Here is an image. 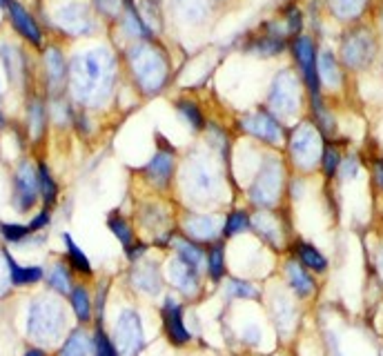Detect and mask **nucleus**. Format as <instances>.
<instances>
[{
  "mask_svg": "<svg viewBox=\"0 0 383 356\" xmlns=\"http://www.w3.org/2000/svg\"><path fill=\"white\" fill-rule=\"evenodd\" d=\"M89 5L94 9V14L103 20L105 27H110L123 11V0H89Z\"/></svg>",
  "mask_w": 383,
  "mask_h": 356,
  "instance_id": "obj_48",
  "label": "nucleus"
},
{
  "mask_svg": "<svg viewBox=\"0 0 383 356\" xmlns=\"http://www.w3.org/2000/svg\"><path fill=\"white\" fill-rule=\"evenodd\" d=\"M261 338H263V329L257 323H249V325H245L241 329V341L245 343V345H249V348H257L259 343H261Z\"/></svg>",
  "mask_w": 383,
  "mask_h": 356,
  "instance_id": "obj_54",
  "label": "nucleus"
},
{
  "mask_svg": "<svg viewBox=\"0 0 383 356\" xmlns=\"http://www.w3.org/2000/svg\"><path fill=\"white\" fill-rule=\"evenodd\" d=\"M91 356H121L110 332H105L103 323H96L94 332H91Z\"/></svg>",
  "mask_w": 383,
  "mask_h": 356,
  "instance_id": "obj_47",
  "label": "nucleus"
},
{
  "mask_svg": "<svg viewBox=\"0 0 383 356\" xmlns=\"http://www.w3.org/2000/svg\"><path fill=\"white\" fill-rule=\"evenodd\" d=\"M337 56L350 76H363L381 58V38L372 22H354L343 27L339 36Z\"/></svg>",
  "mask_w": 383,
  "mask_h": 356,
  "instance_id": "obj_6",
  "label": "nucleus"
},
{
  "mask_svg": "<svg viewBox=\"0 0 383 356\" xmlns=\"http://www.w3.org/2000/svg\"><path fill=\"white\" fill-rule=\"evenodd\" d=\"M236 49H239L241 56H247L252 60H281L283 56H287L290 36L285 34L279 18H266L236 43Z\"/></svg>",
  "mask_w": 383,
  "mask_h": 356,
  "instance_id": "obj_13",
  "label": "nucleus"
},
{
  "mask_svg": "<svg viewBox=\"0 0 383 356\" xmlns=\"http://www.w3.org/2000/svg\"><path fill=\"white\" fill-rule=\"evenodd\" d=\"M125 83L141 100H152L174 87L178 67L165 38L136 41L118 47Z\"/></svg>",
  "mask_w": 383,
  "mask_h": 356,
  "instance_id": "obj_3",
  "label": "nucleus"
},
{
  "mask_svg": "<svg viewBox=\"0 0 383 356\" xmlns=\"http://www.w3.org/2000/svg\"><path fill=\"white\" fill-rule=\"evenodd\" d=\"M377 270H379V276L383 279V245H381V249L377 252Z\"/></svg>",
  "mask_w": 383,
  "mask_h": 356,
  "instance_id": "obj_59",
  "label": "nucleus"
},
{
  "mask_svg": "<svg viewBox=\"0 0 383 356\" xmlns=\"http://www.w3.org/2000/svg\"><path fill=\"white\" fill-rule=\"evenodd\" d=\"M276 18L281 20L283 25V29L290 38H294L299 34L306 32V11H303V7L299 3H285L281 9H279V14H276Z\"/></svg>",
  "mask_w": 383,
  "mask_h": 356,
  "instance_id": "obj_43",
  "label": "nucleus"
},
{
  "mask_svg": "<svg viewBox=\"0 0 383 356\" xmlns=\"http://www.w3.org/2000/svg\"><path fill=\"white\" fill-rule=\"evenodd\" d=\"M171 254L178 256L183 263H188L190 268L203 272L205 270V245L196 243L192 239H188V236H183L181 232L174 234V239H171Z\"/></svg>",
  "mask_w": 383,
  "mask_h": 356,
  "instance_id": "obj_34",
  "label": "nucleus"
},
{
  "mask_svg": "<svg viewBox=\"0 0 383 356\" xmlns=\"http://www.w3.org/2000/svg\"><path fill=\"white\" fill-rule=\"evenodd\" d=\"M112 338L121 356H138L145 348V329H143L141 314L131 308L118 312L114 321Z\"/></svg>",
  "mask_w": 383,
  "mask_h": 356,
  "instance_id": "obj_21",
  "label": "nucleus"
},
{
  "mask_svg": "<svg viewBox=\"0 0 383 356\" xmlns=\"http://www.w3.org/2000/svg\"><path fill=\"white\" fill-rule=\"evenodd\" d=\"M169 105L171 110H174L178 121L188 127V131L194 136V138H201V134L205 131L207 123H209V112L205 107V103L199 98V94H194V91H178L176 96L169 98Z\"/></svg>",
  "mask_w": 383,
  "mask_h": 356,
  "instance_id": "obj_24",
  "label": "nucleus"
},
{
  "mask_svg": "<svg viewBox=\"0 0 383 356\" xmlns=\"http://www.w3.org/2000/svg\"><path fill=\"white\" fill-rule=\"evenodd\" d=\"M67 301H70L78 325H89L94 321V296H91L89 287L85 283H74Z\"/></svg>",
  "mask_w": 383,
  "mask_h": 356,
  "instance_id": "obj_37",
  "label": "nucleus"
},
{
  "mask_svg": "<svg viewBox=\"0 0 383 356\" xmlns=\"http://www.w3.org/2000/svg\"><path fill=\"white\" fill-rule=\"evenodd\" d=\"M252 232V209L247 205H234L223 214V241L236 239Z\"/></svg>",
  "mask_w": 383,
  "mask_h": 356,
  "instance_id": "obj_35",
  "label": "nucleus"
},
{
  "mask_svg": "<svg viewBox=\"0 0 383 356\" xmlns=\"http://www.w3.org/2000/svg\"><path fill=\"white\" fill-rule=\"evenodd\" d=\"M108 38L116 45H127L136 41H154V38H163L154 29V25L145 18L141 11L138 0H123V11L110 27H108Z\"/></svg>",
  "mask_w": 383,
  "mask_h": 356,
  "instance_id": "obj_16",
  "label": "nucleus"
},
{
  "mask_svg": "<svg viewBox=\"0 0 383 356\" xmlns=\"http://www.w3.org/2000/svg\"><path fill=\"white\" fill-rule=\"evenodd\" d=\"M343 145L341 140H325V147H323V154H321V165H319V171L321 176L330 183L335 180L337 174H339V167H341V161H343Z\"/></svg>",
  "mask_w": 383,
  "mask_h": 356,
  "instance_id": "obj_44",
  "label": "nucleus"
},
{
  "mask_svg": "<svg viewBox=\"0 0 383 356\" xmlns=\"http://www.w3.org/2000/svg\"><path fill=\"white\" fill-rule=\"evenodd\" d=\"M165 279L176 294H181L188 301H194L203 294V272L190 268L188 263H183L174 254H171V258L167 261Z\"/></svg>",
  "mask_w": 383,
  "mask_h": 356,
  "instance_id": "obj_25",
  "label": "nucleus"
},
{
  "mask_svg": "<svg viewBox=\"0 0 383 356\" xmlns=\"http://www.w3.org/2000/svg\"><path fill=\"white\" fill-rule=\"evenodd\" d=\"M359 171H361V156L354 154V152L343 154V161H341L337 178L341 183H348V180H354L356 176H359Z\"/></svg>",
  "mask_w": 383,
  "mask_h": 356,
  "instance_id": "obj_50",
  "label": "nucleus"
},
{
  "mask_svg": "<svg viewBox=\"0 0 383 356\" xmlns=\"http://www.w3.org/2000/svg\"><path fill=\"white\" fill-rule=\"evenodd\" d=\"M63 245H65V261H67V265L74 270V274L87 276V279L89 276H94V265H91L89 256L72 239V234H67V232L63 234Z\"/></svg>",
  "mask_w": 383,
  "mask_h": 356,
  "instance_id": "obj_41",
  "label": "nucleus"
},
{
  "mask_svg": "<svg viewBox=\"0 0 383 356\" xmlns=\"http://www.w3.org/2000/svg\"><path fill=\"white\" fill-rule=\"evenodd\" d=\"M0 236L3 241L9 245H22L25 241L34 236L27 228V223H9V220H0Z\"/></svg>",
  "mask_w": 383,
  "mask_h": 356,
  "instance_id": "obj_49",
  "label": "nucleus"
},
{
  "mask_svg": "<svg viewBox=\"0 0 383 356\" xmlns=\"http://www.w3.org/2000/svg\"><path fill=\"white\" fill-rule=\"evenodd\" d=\"M205 274L209 283H223L228 276V241H214L205 247Z\"/></svg>",
  "mask_w": 383,
  "mask_h": 356,
  "instance_id": "obj_33",
  "label": "nucleus"
},
{
  "mask_svg": "<svg viewBox=\"0 0 383 356\" xmlns=\"http://www.w3.org/2000/svg\"><path fill=\"white\" fill-rule=\"evenodd\" d=\"M47 25H51L54 32L67 41H87V38L108 34V27L94 14L89 0H67V3L58 5Z\"/></svg>",
  "mask_w": 383,
  "mask_h": 356,
  "instance_id": "obj_12",
  "label": "nucleus"
},
{
  "mask_svg": "<svg viewBox=\"0 0 383 356\" xmlns=\"http://www.w3.org/2000/svg\"><path fill=\"white\" fill-rule=\"evenodd\" d=\"M283 279L297 298H310L316 292V281L312 279L310 270H306L301 263L292 256L283 263Z\"/></svg>",
  "mask_w": 383,
  "mask_h": 356,
  "instance_id": "obj_30",
  "label": "nucleus"
},
{
  "mask_svg": "<svg viewBox=\"0 0 383 356\" xmlns=\"http://www.w3.org/2000/svg\"><path fill=\"white\" fill-rule=\"evenodd\" d=\"M370 174H372V185L379 194H383V156H375L370 163Z\"/></svg>",
  "mask_w": 383,
  "mask_h": 356,
  "instance_id": "obj_55",
  "label": "nucleus"
},
{
  "mask_svg": "<svg viewBox=\"0 0 383 356\" xmlns=\"http://www.w3.org/2000/svg\"><path fill=\"white\" fill-rule=\"evenodd\" d=\"M234 0H165V29L181 38L205 34Z\"/></svg>",
  "mask_w": 383,
  "mask_h": 356,
  "instance_id": "obj_7",
  "label": "nucleus"
},
{
  "mask_svg": "<svg viewBox=\"0 0 383 356\" xmlns=\"http://www.w3.org/2000/svg\"><path fill=\"white\" fill-rule=\"evenodd\" d=\"M56 356H91V334L83 325L74 327L72 332L63 338Z\"/></svg>",
  "mask_w": 383,
  "mask_h": 356,
  "instance_id": "obj_39",
  "label": "nucleus"
},
{
  "mask_svg": "<svg viewBox=\"0 0 383 356\" xmlns=\"http://www.w3.org/2000/svg\"><path fill=\"white\" fill-rule=\"evenodd\" d=\"M49 131V110L47 96L41 89H34L25 96V138L32 145L43 143Z\"/></svg>",
  "mask_w": 383,
  "mask_h": 356,
  "instance_id": "obj_26",
  "label": "nucleus"
},
{
  "mask_svg": "<svg viewBox=\"0 0 383 356\" xmlns=\"http://www.w3.org/2000/svg\"><path fill=\"white\" fill-rule=\"evenodd\" d=\"M38 203H41V192H38L36 161L20 158L11 174V205L18 214H27Z\"/></svg>",
  "mask_w": 383,
  "mask_h": 356,
  "instance_id": "obj_19",
  "label": "nucleus"
},
{
  "mask_svg": "<svg viewBox=\"0 0 383 356\" xmlns=\"http://www.w3.org/2000/svg\"><path fill=\"white\" fill-rule=\"evenodd\" d=\"M0 65H3L5 76L11 87L22 91L25 96L32 94L38 83L34 62L30 58V47L20 41H0Z\"/></svg>",
  "mask_w": 383,
  "mask_h": 356,
  "instance_id": "obj_15",
  "label": "nucleus"
},
{
  "mask_svg": "<svg viewBox=\"0 0 383 356\" xmlns=\"http://www.w3.org/2000/svg\"><path fill=\"white\" fill-rule=\"evenodd\" d=\"M22 356H47V352H45L43 348H38V345H34V348H30L27 352H25Z\"/></svg>",
  "mask_w": 383,
  "mask_h": 356,
  "instance_id": "obj_58",
  "label": "nucleus"
},
{
  "mask_svg": "<svg viewBox=\"0 0 383 356\" xmlns=\"http://www.w3.org/2000/svg\"><path fill=\"white\" fill-rule=\"evenodd\" d=\"M252 234L257 239L274 249H285L287 243V220L283 207L279 209H252Z\"/></svg>",
  "mask_w": 383,
  "mask_h": 356,
  "instance_id": "obj_23",
  "label": "nucleus"
},
{
  "mask_svg": "<svg viewBox=\"0 0 383 356\" xmlns=\"http://www.w3.org/2000/svg\"><path fill=\"white\" fill-rule=\"evenodd\" d=\"M154 140H156V150L148 161L136 169V178L148 192L171 196L176 185L181 152L176 145L167 140L163 134H156Z\"/></svg>",
  "mask_w": 383,
  "mask_h": 356,
  "instance_id": "obj_11",
  "label": "nucleus"
},
{
  "mask_svg": "<svg viewBox=\"0 0 383 356\" xmlns=\"http://www.w3.org/2000/svg\"><path fill=\"white\" fill-rule=\"evenodd\" d=\"M108 230L114 234V239L123 247L131 245L138 239V230L134 225V220L127 218L121 209H114V212L108 214Z\"/></svg>",
  "mask_w": 383,
  "mask_h": 356,
  "instance_id": "obj_42",
  "label": "nucleus"
},
{
  "mask_svg": "<svg viewBox=\"0 0 383 356\" xmlns=\"http://www.w3.org/2000/svg\"><path fill=\"white\" fill-rule=\"evenodd\" d=\"M72 131L81 140L94 138V134H96V114L85 110V107H78V105H76V112H74V118H72Z\"/></svg>",
  "mask_w": 383,
  "mask_h": 356,
  "instance_id": "obj_45",
  "label": "nucleus"
},
{
  "mask_svg": "<svg viewBox=\"0 0 383 356\" xmlns=\"http://www.w3.org/2000/svg\"><path fill=\"white\" fill-rule=\"evenodd\" d=\"M325 138L308 116L287 127V138L283 145V158L290 171L297 176H312L319 171Z\"/></svg>",
  "mask_w": 383,
  "mask_h": 356,
  "instance_id": "obj_8",
  "label": "nucleus"
},
{
  "mask_svg": "<svg viewBox=\"0 0 383 356\" xmlns=\"http://www.w3.org/2000/svg\"><path fill=\"white\" fill-rule=\"evenodd\" d=\"M36 174H38V192H41V203L47 209H54L60 199V183L54 176L47 161H36Z\"/></svg>",
  "mask_w": 383,
  "mask_h": 356,
  "instance_id": "obj_36",
  "label": "nucleus"
},
{
  "mask_svg": "<svg viewBox=\"0 0 383 356\" xmlns=\"http://www.w3.org/2000/svg\"><path fill=\"white\" fill-rule=\"evenodd\" d=\"M65 329H67V314H65L63 303L56 296L38 294L30 301L25 332L38 348L45 350L56 345L63 338Z\"/></svg>",
  "mask_w": 383,
  "mask_h": 356,
  "instance_id": "obj_10",
  "label": "nucleus"
},
{
  "mask_svg": "<svg viewBox=\"0 0 383 356\" xmlns=\"http://www.w3.org/2000/svg\"><path fill=\"white\" fill-rule=\"evenodd\" d=\"M292 171H290L283 152L266 150L261 158V165L254 171L252 180L241 190L245 205L249 209H279L287 196V183Z\"/></svg>",
  "mask_w": 383,
  "mask_h": 356,
  "instance_id": "obj_4",
  "label": "nucleus"
},
{
  "mask_svg": "<svg viewBox=\"0 0 383 356\" xmlns=\"http://www.w3.org/2000/svg\"><path fill=\"white\" fill-rule=\"evenodd\" d=\"M9 125V118H7V112L3 107V87H0V129H5Z\"/></svg>",
  "mask_w": 383,
  "mask_h": 356,
  "instance_id": "obj_57",
  "label": "nucleus"
},
{
  "mask_svg": "<svg viewBox=\"0 0 383 356\" xmlns=\"http://www.w3.org/2000/svg\"><path fill=\"white\" fill-rule=\"evenodd\" d=\"M261 105H266L285 125H292L306 116L308 94L292 65H283L270 76L266 89H263Z\"/></svg>",
  "mask_w": 383,
  "mask_h": 356,
  "instance_id": "obj_5",
  "label": "nucleus"
},
{
  "mask_svg": "<svg viewBox=\"0 0 383 356\" xmlns=\"http://www.w3.org/2000/svg\"><path fill=\"white\" fill-rule=\"evenodd\" d=\"M234 192L226 161L207 150L201 140H196V145L181 154L174 185L181 207L216 212L219 207L230 203Z\"/></svg>",
  "mask_w": 383,
  "mask_h": 356,
  "instance_id": "obj_2",
  "label": "nucleus"
},
{
  "mask_svg": "<svg viewBox=\"0 0 383 356\" xmlns=\"http://www.w3.org/2000/svg\"><path fill=\"white\" fill-rule=\"evenodd\" d=\"M5 14H7V22L11 32L16 34V38L22 45H27L34 51H41L47 45V32L43 27V22L38 20V16L25 3L14 0V3L7 7Z\"/></svg>",
  "mask_w": 383,
  "mask_h": 356,
  "instance_id": "obj_20",
  "label": "nucleus"
},
{
  "mask_svg": "<svg viewBox=\"0 0 383 356\" xmlns=\"http://www.w3.org/2000/svg\"><path fill=\"white\" fill-rule=\"evenodd\" d=\"M45 283L51 292H56L58 296L67 298L72 287H74V270L67 265V261H54L45 270Z\"/></svg>",
  "mask_w": 383,
  "mask_h": 356,
  "instance_id": "obj_38",
  "label": "nucleus"
},
{
  "mask_svg": "<svg viewBox=\"0 0 383 356\" xmlns=\"http://www.w3.org/2000/svg\"><path fill=\"white\" fill-rule=\"evenodd\" d=\"M123 249H125V258L129 261V265H136L138 261H143L145 256L150 254L152 245H150V241H145V239H136L134 243L123 247Z\"/></svg>",
  "mask_w": 383,
  "mask_h": 356,
  "instance_id": "obj_51",
  "label": "nucleus"
},
{
  "mask_svg": "<svg viewBox=\"0 0 383 356\" xmlns=\"http://www.w3.org/2000/svg\"><path fill=\"white\" fill-rule=\"evenodd\" d=\"M375 29H377V34H379V38L383 41V3L377 7V11H375Z\"/></svg>",
  "mask_w": 383,
  "mask_h": 356,
  "instance_id": "obj_56",
  "label": "nucleus"
},
{
  "mask_svg": "<svg viewBox=\"0 0 383 356\" xmlns=\"http://www.w3.org/2000/svg\"><path fill=\"white\" fill-rule=\"evenodd\" d=\"M270 319L274 321L279 334H290L297 325V308L294 301L283 289H276L270 298Z\"/></svg>",
  "mask_w": 383,
  "mask_h": 356,
  "instance_id": "obj_31",
  "label": "nucleus"
},
{
  "mask_svg": "<svg viewBox=\"0 0 383 356\" xmlns=\"http://www.w3.org/2000/svg\"><path fill=\"white\" fill-rule=\"evenodd\" d=\"M327 16L337 20L341 27L361 22L365 14L372 9V0H323Z\"/></svg>",
  "mask_w": 383,
  "mask_h": 356,
  "instance_id": "obj_29",
  "label": "nucleus"
},
{
  "mask_svg": "<svg viewBox=\"0 0 383 356\" xmlns=\"http://www.w3.org/2000/svg\"><path fill=\"white\" fill-rule=\"evenodd\" d=\"M316 74L323 94L332 100L335 96H343L350 87V74L343 67L337 51L330 47H319V58H316Z\"/></svg>",
  "mask_w": 383,
  "mask_h": 356,
  "instance_id": "obj_22",
  "label": "nucleus"
},
{
  "mask_svg": "<svg viewBox=\"0 0 383 356\" xmlns=\"http://www.w3.org/2000/svg\"><path fill=\"white\" fill-rule=\"evenodd\" d=\"M108 294H110V283H103L96 292V301H94V319L96 323L105 321V303H108Z\"/></svg>",
  "mask_w": 383,
  "mask_h": 356,
  "instance_id": "obj_53",
  "label": "nucleus"
},
{
  "mask_svg": "<svg viewBox=\"0 0 383 356\" xmlns=\"http://www.w3.org/2000/svg\"><path fill=\"white\" fill-rule=\"evenodd\" d=\"M3 258L7 263V272H9V281L14 287H30L38 285L45 281V268L43 265H20V263L9 254V249L3 247Z\"/></svg>",
  "mask_w": 383,
  "mask_h": 356,
  "instance_id": "obj_32",
  "label": "nucleus"
},
{
  "mask_svg": "<svg viewBox=\"0 0 383 356\" xmlns=\"http://www.w3.org/2000/svg\"><path fill=\"white\" fill-rule=\"evenodd\" d=\"M14 3V0H0V11H7V7Z\"/></svg>",
  "mask_w": 383,
  "mask_h": 356,
  "instance_id": "obj_60",
  "label": "nucleus"
},
{
  "mask_svg": "<svg viewBox=\"0 0 383 356\" xmlns=\"http://www.w3.org/2000/svg\"><path fill=\"white\" fill-rule=\"evenodd\" d=\"M125 83L118 47L105 38L70 56L67 94L78 107L94 114L110 112Z\"/></svg>",
  "mask_w": 383,
  "mask_h": 356,
  "instance_id": "obj_1",
  "label": "nucleus"
},
{
  "mask_svg": "<svg viewBox=\"0 0 383 356\" xmlns=\"http://www.w3.org/2000/svg\"><path fill=\"white\" fill-rule=\"evenodd\" d=\"M49 225H51V209H47V207H41V209H38V212L32 216V220L27 223V228H30L32 234L43 232V230H47Z\"/></svg>",
  "mask_w": 383,
  "mask_h": 356,
  "instance_id": "obj_52",
  "label": "nucleus"
},
{
  "mask_svg": "<svg viewBox=\"0 0 383 356\" xmlns=\"http://www.w3.org/2000/svg\"><path fill=\"white\" fill-rule=\"evenodd\" d=\"M36 78H38V89H41L47 98L67 94L70 56L58 41H47V45L38 51Z\"/></svg>",
  "mask_w": 383,
  "mask_h": 356,
  "instance_id": "obj_14",
  "label": "nucleus"
},
{
  "mask_svg": "<svg viewBox=\"0 0 383 356\" xmlns=\"http://www.w3.org/2000/svg\"><path fill=\"white\" fill-rule=\"evenodd\" d=\"M176 225L183 236H188V239L201 243L205 247L209 243L223 239V214H219V212L181 207Z\"/></svg>",
  "mask_w": 383,
  "mask_h": 356,
  "instance_id": "obj_18",
  "label": "nucleus"
},
{
  "mask_svg": "<svg viewBox=\"0 0 383 356\" xmlns=\"http://www.w3.org/2000/svg\"><path fill=\"white\" fill-rule=\"evenodd\" d=\"M230 125L236 136L254 140L257 145H261V147L274 150V152H283V145L287 138V127H290L261 103L252 105V107L234 112Z\"/></svg>",
  "mask_w": 383,
  "mask_h": 356,
  "instance_id": "obj_9",
  "label": "nucleus"
},
{
  "mask_svg": "<svg viewBox=\"0 0 383 356\" xmlns=\"http://www.w3.org/2000/svg\"><path fill=\"white\" fill-rule=\"evenodd\" d=\"M292 254H294V258L306 270H310L314 274L327 272V258L312 243H308V241H294L292 243Z\"/></svg>",
  "mask_w": 383,
  "mask_h": 356,
  "instance_id": "obj_40",
  "label": "nucleus"
},
{
  "mask_svg": "<svg viewBox=\"0 0 383 356\" xmlns=\"http://www.w3.org/2000/svg\"><path fill=\"white\" fill-rule=\"evenodd\" d=\"M161 321H163V332L167 341L174 348H185L192 343V332L185 325V308L183 303L174 296L167 294L161 305Z\"/></svg>",
  "mask_w": 383,
  "mask_h": 356,
  "instance_id": "obj_27",
  "label": "nucleus"
},
{
  "mask_svg": "<svg viewBox=\"0 0 383 356\" xmlns=\"http://www.w3.org/2000/svg\"><path fill=\"white\" fill-rule=\"evenodd\" d=\"M226 294L239 301H259L261 296L259 287L249 279H241V276H232V279L226 281Z\"/></svg>",
  "mask_w": 383,
  "mask_h": 356,
  "instance_id": "obj_46",
  "label": "nucleus"
},
{
  "mask_svg": "<svg viewBox=\"0 0 383 356\" xmlns=\"http://www.w3.org/2000/svg\"><path fill=\"white\" fill-rule=\"evenodd\" d=\"M290 65L297 70L299 78L303 81V87H306V94L310 96H321L323 89L319 83V74H316V58H319V41L303 32L294 38H290Z\"/></svg>",
  "mask_w": 383,
  "mask_h": 356,
  "instance_id": "obj_17",
  "label": "nucleus"
},
{
  "mask_svg": "<svg viewBox=\"0 0 383 356\" xmlns=\"http://www.w3.org/2000/svg\"><path fill=\"white\" fill-rule=\"evenodd\" d=\"M129 285L136 294H143L148 298H156L163 294L165 287V276L161 274V265L156 261H150L145 256L136 265L129 270Z\"/></svg>",
  "mask_w": 383,
  "mask_h": 356,
  "instance_id": "obj_28",
  "label": "nucleus"
}]
</instances>
